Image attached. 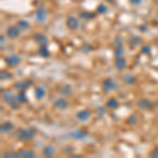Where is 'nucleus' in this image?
<instances>
[{"mask_svg": "<svg viewBox=\"0 0 158 158\" xmlns=\"http://www.w3.org/2000/svg\"><path fill=\"white\" fill-rule=\"evenodd\" d=\"M35 135L34 130L32 129H27V130H20L19 132H17V138L20 141H27L31 138H33Z\"/></svg>", "mask_w": 158, "mask_h": 158, "instance_id": "1", "label": "nucleus"}, {"mask_svg": "<svg viewBox=\"0 0 158 158\" xmlns=\"http://www.w3.org/2000/svg\"><path fill=\"white\" fill-rule=\"evenodd\" d=\"M3 99L6 102H7L12 106V108H13V106H14L15 109H18V106L15 104V102L18 100V98H16V96H15L12 92H6V93L3 94Z\"/></svg>", "mask_w": 158, "mask_h": 158, "instance_id": "2", "label": "nucleus"}, {"mask_svg": "<svg viewBox=\"0 0 158 158\" xmlns=\"http://www.w3.org/2000/svg\"><path fill=\"white\" fill-rule=\"evenodd\" d=\"M20 61H21V58L18 55H10L6 58V62L10 67H16L20 63Z\"/></svg>", "mask_w": 158, "mask_h": 158, "instance_id": "3", "label": "nucleus"}, {"mask_svg": "<svg viewBox=\"0 0 158 158\" xmlns=\"http://www.w3.org/2000/svg\"><path fill=\"white\" fill-rule=\"evenodd\" d=\"M20 34V29L17 27H7L6 30V36L9 38H11V39H15V38H17L19 36Z\"/></svg>", "mask_w": 158, "mask_h": 158, "instance_id": "4", "label": "nucleus"}, {"mask_svg": "<svg viewBox=\"0 0 158 158\" xmlns=\"http://www.w3.org/2000/svg\"><path fill=\"white\" fill-rule=\"evenodd\" d=\"M102 88H103V90L106 92L112 91L115 88H117V82L115 80H112V79H106V80H104Z\"/></svg>", "mask_w": 158, "mask_h": 158, "instance_id": "5", "label": "nucleus"}, {"mask_svg": "<svg viewBox=\"0 0 158 158\" xmlns=\"http://www.w3.org/2000/svg\"><path fill=\"white\" fill-rule=\"evenodd\" d=\"M36 17H37V20L40 22V23H43V22H44L45 18H47V12H45L44 7L40 6L39 9L37 10Z\"/></svg>", "mask_w": 158, "mask_h": 158, "instance_id": "6", "label": "nucleus"}, {"mask_svg": "<svg viewBox=\"0 0 158 158\" xmlns=\"http://www.w3.org/2000/svg\"><path fill=\"white\" fill-rule=\"evenodd\" d=\"M54 106L56 109L64 110V109H67V106H68V101L65 100L64 98H58L54 102Z\"/></svg>", "mask_w": 158, "mask_h": 158, "instance_id": "7", "label": "nucleus"}, {"mask_svg": "<svg viewBox=\"0 0 158 158\" xmlns=\"http://www.w3.org/2000/svg\"><path fill=\"white\" fill-rule=\"evenodd\" d=\"M67 25L70 30H76L79 25V22L75 17H70V18H68L67 20Z\"/></svg>", "mask_w": 158, "mask_h": 158, "instance_id": "8", "label": "nucleus"}, {"mask_svg": "<svg viewBox=\"0 0 158 158\" xmlns=\"http://www.w3.org/2000/svg\"><path fill=\"white\" fill-rule=\"evenodd\" d=\"M115 67L118 69L119 71H123L124 69H126V67H127L126 60H124L122 57L115 58Z\"/></svg>", "mask_w": 158, "mask_h": 158, "instance_id": "9", "label": "nucleus"}, {"mask_svg": "<svg viewBox=\"0 0 158 158\" xmlns=\"http://www.w3.org/2000/svg\"><path fill=\"white\" fill-rule=\"evenodd\" d=\"M90 117H91V113L89 111H86V110H83V111L79 112L77 114V118L80 121H86Z\"/></svg>", "mask_w": 158, "mask_h": 158, "instance_id": "10", "label": "nucleus"}, {"mask_svg": "<svg viewBox=\"0 0 158 158\" xmlns=\"http://www.w3.org/2000/svg\"><path fill=\"white\" fill-rule=\"evenodd\" d=\"M35 40H36V42L39 43L40 45H47L48 43V37L45 36V35L43 34H37L35 35Z\"/></svg>", "mask_w": 158, "mask_h": 158, "instance_id": "11", "label": "nucleus"}, {"mask_svg": "<svg viewBox=\"0 0 158 158\" xmlns=\"http://www.w3.org/2000/svg\"><path fill=\"white\" fill-rule=\"evenodd\" d=\"M55 154V148L53 146H47L43 149V155L47 157H51Z\"/></svg>", "mask_w": 158, "mask_h": 158, "instance_id": "12", "label": "nucleus"}, {"mask_svg": "<svg viewBox=\"0 0 158 158\" xmlns=\"http://www.w3.org/2000/svg\"><path fill=\"white\" fill-rule=\"evenodd\" d=\"M32 85V80H25V81H20V82L16 83L15 85V88L17 90H24L27 85Z\"/></svg>", "mask_w": 158, "mask_h": 158, "instance_id": "13", "label": "nucleus"}, {"mask_svg": "<svg viewBox=\"0 0 158 158\" xmlns=\"http://www.w3.org/2000/svg\"><path fill=\"white\" fill-rule=\"evenodd\" d=\"M138 106L140 109L142 110H147V109H150L152 106V104L150 101H148L147 99H140V100L138 101Z\"/></svg>", "mask_w": 158, "mask_h": 158, "instance_id": "14", "label": "nucleus"}, {"mask_svg": "<svg viewBox=\"0 0 158 158\" xmlns=\"http://www.w3.org/2000/svg\"><path fill=\"white\" fill-rule=\"evenodd\" d=\"M13 129H14V126H13L11 122H4V123L1 124L2 133H9V132H11Z\"/></svg>", "mask_w": 158, "mask_h": 158, "instance_id": "15", "label": "nucleus"}, {"mask_svg": "<svg viewBox=\"0 0 158 158\" xmlns=\"http://www.w3.org/2000/svg\"><path fill=\"white\" fill-rule=\"evenodd\" d=\"M70 135L73 137V138H75V139H83L86 136L85 133H83L82 131H74Z\"/></svg>", "mask_w": 158, "mask_h": 158, "instance_id": "16", "label": "nucleus"}, {"mask_svg": "<svg viewBox=\"0 0 158 158\" xmlns=\"http://www.w3.org/2000/svg\"><path fill=\"white\" fill-rule=\"evenodd\" d=\"M45 95V91L42 88H36L35 89V96L37 99H42Z\"/></svg>", "mask_w": 158, "mask_h": 158, "instance_id": "17", "label": "nucleus"}, {"mask_svg": "<svg viewBox=\"0 0 158 158\" xmlns=\"http://www.w3.org/2000/svg\"><path fill=\"white\" fill-rule=\"evenodd\" d=\"M18 156L21 157H35V154L32 151H29V150H21L18 153Z\"/></svg>", "mask_w": 158, "mask_h": 158, "instance_id": "18", "label": "nucleus"}, {"mask_svg": "<svg viewBox=\"0 0 158 158\" xmlns=\"http://www.w3.org/2000/svg\"><path fill=\"white\" fill-rule=\"evenodd\" d=\"M18 27L21 31H27V29H30V23L27 21H25V20H19Z\"/></svg>", "mask_w": 158, "mask_h": 158, "instance_id": "19", "label": "nucleus"}, {"mask_svg": "<svg viewBox=\"0 0 158 158\" xmlns=\"http://www.w3.org/2000/svg\"><path fill=\"white\" fill-rule=\"evenodd\" d=\"M60 92H61V93H62L64 96H68V95H70V94L72 93V88H71L70 85H63V86H62V90H60Z\"/></svg>", "mask_w": 158, "mask_h": 158, "instance_id": "20", "label": "nucleus"}, {"mask_svg": "<svg viewBox=\"0 0 158 158\" xmlns=\"http://www.w3.org/2000/svg\"><path fill=\"white\" fill-rule=\"evenodd\" d=\"M106 106H108L109 108H117V106H118V101H117L116 98H111L108 102H106Z\"/></svg>", "mask_w": 158, "mask_h": 158, "instance_id": "21", "label": "nucleus"}, {"mask_svg": "<svg viewBox=\"0 0 158 158\" xmlns=\"http://www.w3.org/2000/svg\"><path fill=\"white\" fill-rule=\"evenodd\" d=\"M38 52H39L40 56H42V57H49V52H48L45 45H41V48H40Z\"/></svg>", "mask_w": 158, "mask_h": 158, "instance_id": "22", "label": "nucleus"}, {"mask_svg": "<svg viewBox=\"0 0 158 158\" xmlns=\"http://www.w3.org/2000/svg\"><path fill=\"white\" fill-rule=\"evenodd\" d=\"M114 54H115V58L122 57V54H123V50H122V48L121 47L116 48V50H115V52H114Z\"/></svg>", "mask_w": 158, "mask_h": 158, "instance_id": "23", "label": "nucleus"}, {"mask_svg": "<svg viewBox=\"0 0 158 158\" xmlns=\"http://www.w3.org/2000/svg\"><path fill=\"white\" fill-rule=\"evenodd\" d=\"M134 80H135V79L133 78V76H131V75H127L126 77H124V81H126L128 85H131V83H133Z\"/></svg>", "mask_w": 158, "mask_h": 158, "instance_id": "24", "label": "nucleus"}, {"mask_svg": "<svg viewBox=\"0 0 158 158\" xmlns=\"http://www.w3.org/2000/svg\"><path fill=\"white\" fill-rule=\"evenodd\" d=\"M97 12L99 14H103V13L106 12V6H103V4H99V6L97 7Z\"/></svg>", "mask_w": 158, "mask_h": 158, "instance_id": "25", "label": "nucleus"}, {"mask_svg": "<svg viewBox=\"0 0 158 158\" xmlns=\"http://www.w3.org/2000/svg\"><path fill=\"white\" fill-rule=\"evenodd\" d=\"M18 101L19 102H25V101H27V98H25V95H24L23 92L18 95Z\"/></svg>", "mask_w": 158, "mask_h": 158, "instance_id": "26", "label": "nucleus"}, {"mask_svg": "<svg viewBox=\"0 0 158 158\" xmlns=\"http://www.w3.org/2000/svg\"><path fill=\"white\" fill-rule=\"evenodd\" d=\"M137 120H138V119H137V117L135 116V115H133V116H131L129 118V121L131 122L132 124H135V123H137Z\"/></svg>", "mask_w": 158, "mask_h": 158, "instance_id": "27", "label": "nucleus"}, {"mask_svg": "<svg viewBox=\"0 0 158 158\" xmlns=\"http://www.w3.org/2000/svg\"><path fill=\"white\" fill-rule=\"evenodd\" d=\"M151 156L152 157H158V149H155L154 151L151 153Z\"/></svg>", "mask_w": 158, "mask_h": 158, "instance_id": "28", "label": "nucleus"}, {"mask_svg": "<svg viewBox=\"0 0 158 158\" xmlns=\"http://www.w3.org/2000/svg\"><path fill=\"white\" fill-rule=\"evenodd\" d=\"M142 52L143 53H150V47H144L142 49Z\"/></svg>", "mask_w": 158, "mask_h": 158, "instance_id": "29", "label": "nucleus"}, {"mask_svg": "<svg viewBox=\"0 0 158 158\" xmlns=\"http://www.w3.org/2000/svg\"><path fill=\"white\" fill-rule=\"evenodd\" d=\"M130 1H131L132 3H134V4H139L140 2H141V0H130Z\"/></svg>", "mask_w": 158, "mask_h": 158, "instance_id": "30", "label": "nucleus"}, {"mask_svg": "<svg viewBox=\"0 0 158 158\" xmlns=\"http://www.w3.org/2000/svg\"><path fill=\"white\" fill-rule=\"evenodd\" d=\"M106 1H109V2H112V1H114V0H106Z\"/></svg>", "mask_w": 158, "mask_h": 158, "instance_id": "31", "label": "nucleus"}, {"mask_svg": "<svg viewBox=\"0 0 158 158\" xmlns=\"http://www.w3.org/2000/svg\"><path fill=\"white\" fill-rule=\"evenodd\" d=\"M156 106H157V108H158V101H157V102H156Z\"/></svg>", "mask_w": 158, "mask_h": 158, "instance_id": "32", "label": "nucleus"}]
</instances>
